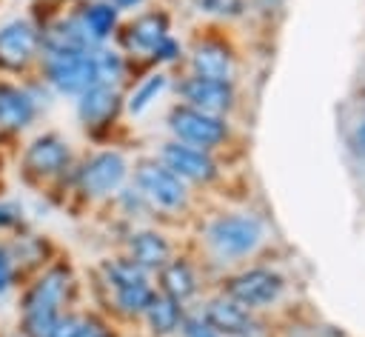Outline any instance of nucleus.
<instances>
[{
    "instance_id": "32",
    "label": "nucleus",
    "mask_w": 365,
    "mask_h": 337,
    "mask_svg": "<svg viewBox=\"0 0 365 337\" xmlns=\"http://www.w3.org/2000/svg\"><path fill=\"white\" fill-rule=\"evenodd\" d=\"M51 337H80V314H74L71 308L63 311L57 326L51 328Z\"/></svg>"
},
{
    "instance_id": "33",
    "label": "nucleus",
    "mask_w": 365,
    "mask_h": 337,
    "mask_svg": "<svg viewBox=\"0 0 365 337\" xmlns=\"http://www.w3.org/2000/svg\"><path fill=\"white\" fill-rule=\"evenodd\" d=\"M106 3H111L117 11H134V9H140L145 0H106Z\"/></svg>"
},
{
    "instance_id": "22",
    "label": "nucleus",
    "mask_w": 365,
    "mask_h": 337,
    "mask_svg": "<svg viewBox=\"0 0 365 337\" xmlns=\"http://www.w3.org/2000/svg\"><path fill=\"white\" fill-rule=\"evenodd\" d=\"M157 288L151 286V280H143V283H134V286H123V288H114L108 291V306L123 314V317H143V311L148 308V303L154 300Z\"/></svg>"
},
{
    "instance_id": "21",
    "label": "nucleus",
    "mask_w": 365,
    "mask_h": 337,
    "mask_svg": "<svg viewBox=\"0 0 365 337\" xmlns=\"http://www.w3.org/2000/svg\"><path fill=\"white\" fill-rule=\"evenodd\" d=\"M143 317H145L151 334H157V337H171V334L180 331V326H182V320H185V306L157 291L154 300L148 303V308L143 311Z\"/></svg>"
},
{
    "instance_id": "6",
    "label": "nucleus",
    "mask_w": 365,
    "mask_h": 337,
    "mask_svg": "<svg viewBox=\"0 0 365 337\" xmlns=\"http://www.w3.org/2000/svg\"><path fill=\"white\" fill-rule=\"evenodd\" d=\"M259 237H262L259 220L254 214H242V211L220 214L205 231V240L220 260H240V257L251 254L257 248Z\"/></svg>"
},
{
    "instance_id": "28",
    "label": "nucleus",
    "mask_w": 365,
    "mask_h": 337,
    "mask_svg": "<svg viewBox=\"0 0 365 337\" xmlns=\"http://www.w3.org/2000/svg\"><path fill=\"white\" fill-rule=\"evenodd\" d=\"M200 11H205L211 17L231 20L245 11V0H200Z\"/></svg>"
},
{
    "instance_id": "15",
    "label": "nucleus",
    "mask_w": 365,
    "mask_h": 337,
    "mask_svg": "<svg viewBox=\"0 0 365 337\" xmlns=\"http://www.w3.org/2000/svg\"><path fill=\"white\" fill-rule=\"evenodd\" d=\"M6 246H9V251H11V260H14V266H17L23 283H26L31 274H37L40 268H46V266L57 257V246H54L46 234L31 231L29 226L20 228V231H14V234H9V237H6Z\"/></svg>"
},
{
    "instance_id": "29",
    "label": "nucleus",
    "mask_w": 365,
    "mask_h": 337,
    "mask_svg": "<svg viewBox=\"0 0 365 337\" xmlns=\"http://www.w3.org/2000/svg\"><path fill=\"white\" fill-rule=\"evenodd\" d=\"M180 57H182V46H180V40H177L174 34L163 37V40L154 46V51L148 54L151 63H163V66H171V63H177Z\"/></svg>"
},
{
    "instance_id": "26",
    "label": "nucleus",
    "mask_w": 365,
    "mask_h": 337,
    "mask_svg": "<svg viewBox=\"0 0 365 337\" xmlns=\"http://www.w3.org/2000/svg\"><path fill=\"white\" fill-rule=\"evenodd\" d=\"M20 286H23V280H20V271H17L14 260H11V251H9L6 240H0V297L11 294Z\"/></svg>"
},
{
    "instance_id": "17",
    "label": "nucleus",
    "mask_w": 365,
    "mask_h": 337,
    "mask_svg": "<svg viewBox=\"0 0 365 337\" xmlns=\"http://www.w3.org/2000/svg\"><path fill=\"white\" fill-rule=\"evenodd\" d=\"M125 257L134 260L143 271H160L174 254H171V243L163 231H154V228H140V231H131L128 240H125Z\"/></svg>"
},
{
    "instance_id": "9",
    "label": "nucleus",
    "mask_w": 365,
    "mask_h": 337,
    "mask_svg": "<svg viewBox=\"0 0 365 337\" xmlns=\"http://www.w3.org/2000/svg\"><path fill=\"white\" fill-rule=\"evenodd\" d=\"M40 103L34 100L26 80L0 77V140L20 137L40 117Z\"/></svg>"
},
{
    "instance_id": "3",
    "label": "nucleus",
    "mask_w": 365,
    "mask_h": 337,
    "mask_svg": "<svg viewBox=\"0 0 365 337\" xmlns=\"http://www.w3.org/2000/svg\"><path fill=\"white\" fill-rule=\"evenodd\" d=\"M128 177V160L117 149H100L74 163L68 188L83 200H106L114 197Z\"/></svg>"
},
{
    "instance_id": "1",
    "label": "nucleus",
    "mask_w": 365,
    "mask_h": 337,
    "mask_svg": "<svg viewBox=\"0 0 365 337\" xmlns=\"http://www.w3.org/2000/svg\"><path fill=\"white\" fill-rule=\"evenodd\" d=\"M74 163H77L74 149L63 134L40 131L23 146V151L17 157V171L26 186H31L43 194H51V188H60L63 183L68 186Z\"/></svg>"
},
{
    "instance_id": "20",
    "label": "nucleus",
    "mask_w": 365,
    "mask_h": 337,
    "mask_svg": "<svg viewBox=\"0 0 365 337\" xmlns=\"http://www.w3.org/2000/svg\"><path fill=\"white\" fill-rule=\"evenodd\" d=\"M160 294H165V297H171V300H177V303H188L194 294H197V288H200V280H197V271H194V266L188 263V260H182V257H171L160 271H157V286H154Z\"/></svg>"
},
{
    "instance_id": "18",
    "label": "nucleus",
    "mask_w": 365,
    "mask_h": 337,
    "mask_svg": "<svg viewBox=\"0 0 365 337\" xmlns=\"http://www.w3.org/2000/svg\"><path fill=\"white\" fill-rule=\"evenodd\" d=\"M202 320L217 331V334H225V337H248L254 331V317L248 308L237 306L234 300H228L225 294L214 297L205 303L202 308Z\"/></svg>"
},
{
    "instance_id": "7",
    "label": "nucleus",
    "mask_w": 365,
    "mask_h": 337,
    "mask_svg": "<svg viewBox=\"0 0 365 337\" xmlns=\"http://www.w3.org/2000/svg\"><path fill=\"white\" fill-rule=\"evenodd\" d=\"M168 131L174 134V140L185 143V146H197L202 151H214L217 146H222L228 140L225 117L191 109L185 103H177L168 111Z\"/></svg>"
},
{
    "instance_id": "30",
    "label": "nucleus",
    "mask_w": 365,
    "mask_h": 337,
    "mask_svg": "<svg viewBox=\"0 0 365 337\" xmlns=\"http://www.w3.org/2000/svg\"><path fill=\"white\" fill-rule=\"evenodd\" d=\"M80 337H114V331L100 314L88 311V314H80Z\"/></svg>"
},
{
    "instance_id": "27",
    "label": "nucleus",
    "mask_w": 365,
    "mask_h": 337,
    "mask_svg": "<svg viewBox=\"0 0 365 337\" xmlns=\"http://www.w3.org/2000/svg\"><path fill=\"white\" fill-rule=\"evenodd\" d=\"M26 228V208L17 200H0V234H14Z\"/></svg>"
},
{
    "instance_id": "4",
    "label": "nucleus",
    "mask_w": 365,
    "mask_h": 337,
    "mask_svg": "<svg viewBox=\"0 0 365 337\" xmlns=\"http://www.w3.org/2000/svg\"><path fill=\"white\" fill-rule=\"evenodd\" d=\"M77 297V274L68 260L54 257L46 268L31 274L20 286L17 311L26 308H48V311H68Z\"/></svg>"
},
{
    "instance_id": "13",
    "label": "nucleus",
    "mask_w": 365,
    "mask_h": 337,
    "mask_svg": "<svg viewBox=\"0 0 365 337\" xmlns=\"http://www.w3.org/2000/svg\"><path fill=\"white\" fill-rule=\"evenodd\" d=\"M171 34V20L165 11H143L117 29V43L125 57H148L154 46Z\"/></svg>"
},
{
    "instance_id": "25",
    "label": "nucleus",
    "mask_w": 365,
    "mask_h": 337,
    "mask_svg": "<svg viewBox=\"0 0 365 337\" xmlns=\"http://www.w3.org/2000/svg\"><path fill=\"white\" fill-rule=\"evenodd\" d=\"M168 89V74L165 71H151V74H145L128 94H125V111L128 114H143L163 91Z\"/></svg>"
},
{
    "instance_id": "24",
    "label": "nucleus",
    "mask_w": 365,
    "mask_h": 337,
    "mask_svg": "<svg viewBox=\"0 0 365 337\" xmlns=\"http://www.w3.org/2000/svg\"><path fill=\"white\" fill-rule=\"evenodd\" d=\"M143 280H148V271H143L125 254L123 257H108L100 266V283H103L106 291H114V288H123V286H134V283H143Z\"/></svg>"
},
{
    "instance_id": "10",
    "label": "nucleus",
    "mask_w": 365,
    "mask_h": 337,
    "mask_svg": "<svg viewBox=\"0 0 365 337\" xmlns=\"http://www.w3.org/2000/svg\"><path fill=\"white\" fill-rule=\"evenodd\" d=\"M74 111H77V123L91 134L100 137L103 131H108L117 117L125 109V94L123 89H111V86H91L86 89L80 97H74Z\"/></svg>"
},
{
    "instance_id": "23",
    "label": "nucleus",
    "mask_w": 365,
    "mask_h": 337,
    "mask_svg": "<svg viewBox=\"0 0 365 337\" xmlns=\"http://www.w3.org/2000/svg\"><path fill=\"white\" fill-rule=\"evenodd\" d=\"M91 54H94L97 83L111 86V89H123V83L128 77V57L120 49H111V46H97Z\"/></svg>"
},
{
    "instance_id": "16",
    "label": "nucleus",
    "mask_w": 365,
    "mask_h": 337,
    "mask_svg": "<svg viewBox=\"0 0 365 337\" xmlns=\"http://www.w3.org/2000/svg\"><path fill=\"white\" fill-rule=\"evenodd\" d=\"M74 17L80 31L86 34V40L97 49V46H108V40L117 34L120 29V11L106 3V0H83L74 6Z\"/></svg>"
},
{
    "instance_id": "8",
    "label": "nucleus",
    "mask_w": 365,
    "mask_h": 337,
    "mask_svg": "<svg viewBox=\"0 0 365 337\" xmlns=\"http://www.w3.org/2000/svg\"><path fill=\"white\" fill-rule=\"evenodd\" d=\"M134 186L151 203V208H160V211H180L188 203V186L171 168H165L157 157L140 160L134 166Z\"/></svg>"
},
{
    "instance_id": "35",
    "label": "nucleus",
    "mask_w": 365,
    "mask_h": 337,
    "mask_svg": "<svg viewBox=\"0 0 365 337\" xmlns=\"http://www.w3.org/2000/svg\"><path fill=\"white\" fill-rule=\"evenodd\" d=\"M11 337H20V334H17V331H14V334H11Z\"/></svg>"
},
{
    "instance_id": "31",
    "label": "nucleus",
    "mask_w": 365,
    "mask_h": 337,
    "mask_svg": "<svg viewBox=\"0 0 365 337\" xmlns=\"http://www.w3.org/2000/svg\"><path fill=\"white\" fill-rule=\"evenodd\" d=\"M180 331H182V337H220V334L202 320V314H185Z\"/></svg>"
},
{
    "instance_id": "2",
    "label": "nucleus",
    "mask_w": 365,
    "mask_h": 337,
    "mask_svg": "<svg viewBox=\"0 0 365 337\" xmlns=\"http://www.w3.org/2000/svg\"><path fill=\"white\" fill-rule=\"evenodd\" d=\"M94 49H40L34 77H40L54 97H80L97 86Z\"/></svg>"
},
{
    "instance_id": "12",
    "label": "nucleus",
    "mask_w": 365,
    "mask_h": 337,
    "mask_svg": "<svg viewBox=\"0 0 365 337\" xmlns=\"http://www.w3.org/2000/svg\"><path fill=\"white\" fill-rule=\"evenodd\" d=\"M157 160L171 168L182 183H200V186H208L217 180L220 168H217V160L211 157V151H202L197 146H185L180 140H168L160 146V154Z\"/></svg>"
},
{
    "instance_id": "11",
    "label": "nucleus",
    "mask_w": 365,
    "mask_h": 337,
    "mask_svg": "<svg viewBox=\"0 0 365 337\" xmlns=\"http://www.w3.org/2000/svg\"><path fill=\"white\" fill-rule=\"evenodd\" d=\"M282 286H285L282 277L271 268H245L240 274H231L222 283V294L237 306L254 311V308L271 306L282 294Z\"/></svg>"
},
{
    "instance_id": "19",
    "label": "nucleus",
    "mask_w": 365,
    "mask_h": 337,
    "mask_svg": "<svg viewBox=\"0 0 365 337\" xmlns=\"http://www.w3.org/2000/svg\"><path fill=\"white\" fill-rule=\"evenodd\" d=\"M191 74L211 77V80H231L234 77V54L220 40H197L191 49Z\"/></svg>"
},
{
    "instance_id": "34",
    "label": "nucleus",
    "mask_w": 365,
    "mask_h": 337,
    "mask_svg": "<svg viewBox=\"0 0 365 337\" xmlns=\"http://www.w3.org/2000/svg\"><path fill=\"white\" fill-rule=\"evenodd\" d=\"M354 143H356V149L365 154V123L356 129V134H354Z\"/></svg>"
},
{
    "instance_id": "14",
    "label": "nucleus",
    "mask_w": 365,
    "mask_h": 337,
    "mask_svg": "<svg viewBox=\"0 0 365 337\" xmlns=\"http://www.w3.org/2000/svg\"><path fill=\"white\" fill-rule=\"evenodd\" d=\"M177 91H180L185 106L217 114V117H225L234 109V100H237L231 80H211V77H197V74L182 77Z\"/></svg>"
},
{
    "instance_id": "5",
    "label": "nucleus",
    "mask_w": 365,
    "mask_h": 337,
    "mask_svg": "<svg viewBox=\"0 0 365 337\" xmlns=\"http://www.w3.org/2000/svg\"><path fill=\"white\" fill-rule=\"evenodd\" d=\"M40 57V29L31 14L0 23V77L26 80Z\"/></svg>"
}]
</instances>
